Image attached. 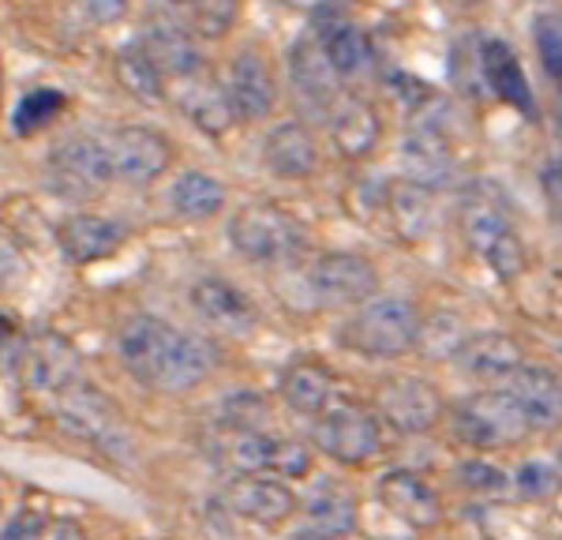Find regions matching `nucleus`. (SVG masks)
Here are the masks:
<instances>
[{
  "mask_svg": "<svg viewBox=\"0 0 562 540\" xmlns=\"http://www.w3.org/2000/svg\"><path fill=\"white\" fill-rule=\"evenodd\" d=\"M341 346L364 357H402L420 341V312L413 301L397 293L371 296L357 312L341 323Z\"/></svg>",
  "mask_w": 562,
  "mask_h": 540,
  "instance_id": "obj_1",
  "label": "nucleus"
},
{
  "mask_svg": "<svg viewBox=\"0 0 562 540\" xmlns=\"http://www.w3.org/2000/svg\"><path fill=\"white\" fill-rule=\"evenodd\" d=\"M229 240L251 263H281L304 248V229L274 203H244L229 218Z\"/></svg>",
  "mask_w": 562,
  "mask_h": 540,
  "instance_id": "obj_2",
  "label": "nucleus"
},
{
  "mask_svg": "<svg viewBox=\"0 0 562 540\" xmlns=\"http://www.w3.org/2000/svg\"><path fill=\"white\" fill-rule=\"evenodd\" d=\"M454 431L465 447L476 450H503L518 447L525 436H532L525 425L518 402L506 391H484L465 398L454 409Z\"/></svg>",
  "mask_w": 562,
  "mask_h": 540,
  "instance_id": "obj_3",
  "label": "nucleus"
},
{
  "mask_svg": "<svg viewBox=\"0 0 562 540\" xmlns=\"http://www.w3.org/2000/svg\"><path fill=\"white\" fill-rule=\"evenodd\" d=\"M45 177L49 188L65 200H90L113 180V166H109V147L98 135H68L65 143L53 147L49 161H45Z\"/></svg>",
  "mask_w": 562,
  "mask_h": 540,
  "instance_id": "obj_4",
  "label": "nucleus"
},
{
  "mask_svg": "<svg viewBox=\"0 0 562 540\" xmlns=\"http://www.w3.org/2000/svg\"><path fill=\"white\" fill-rule=\"evenodd\" d=\"M307 290L323 308H360L379 290V270L360 251H326L307 274Z\"/></svg>",
  "mask_w": 562,
  "mask_h": 540,
  "instance_id": "obj_5",
  "label": "nucleus"
},
{
  "mask_svg": "<svg viewBox=\"0 0 562 540\" xmlns=\"http://www.w3.org/2000/svg\"><path fill=\"white\" fill-rule=\"evenodd\" d=\"M319 439L323 454L341 465H364L383 450V420L357 402H338L319 417Z\"/></svg>",
  "mask_w": 562,
  "mask_h": 540,
  "instance_id": "obj_6",
  "label": "nucleus"
},
{
  "mask_svg": "<svg viewBox=\"0 0 562 540\" xmlns=\"http://www.w3.org/2000/svg\"><path fill=\"white\" fill-rule=\"evenodd\" d=\"M465 240L469 248L495 270L498 282H514L525 274V245L514 229V222L506 218L492 203H473L465 211Z\"/></svg>",
  "mask_w": 562,
  "mask_h": 540,
  "instance_id": "obj_7",
  "label": "nucleus"
},
{
  "mask_svg": "<svg viewBox=\"0 0 562 540\" xmlns=\"http://www.w3.org/2000/svg\"><path fill=\"white\" fill-rule=\"evenodd\" d=\"M105 147L113 177L124 180V184H150L173 161V143L161 132L147 128V124H124V128L109 135Z\"/></svg>",
  "mask_w": 562,
  "mask_h": 540,
  "instance_id": "obj_8",
  "label": "nucleus"
},
{
  "mask_svg": "<svg viewBox=\"0 0 562 540\" xmlns=\"http://www.w3.org/2000/svg\"><path fill=\"white\" fill-rule=\"evenodd\" d=\"M379 417L405 436H424L439 425L442 394L420 375H386L379 383Z\"/></svg>",
  "mask_w": 562,
  "mask_h": 540,
  "instance_id": "obj_9",
  "label": "nucleus"
},
{
  "mask_svg": "<svg viewBox=\"0 0 562 540\" xmlns=\"http://www.w3.org/2000/svg\"><path fill=\"white\" fill-rule=\"evenodd\" d=\"M139 45L147 49V57L158 65L161 76L173 79V83H184V79L203 71V53H199L195 34L188 31V23L177 20V15H166V12L150 15L147 26H143Z\"/></svg>",
  "mask_w": 562,
  "mask_h": 540,
  "instance_id": "obj_10",
  "label": "nucleus"
},
{
  "mask_svg": "<svg viewBox=\"0 0 562 540\" xmlns=\"http://www.w3.org/2000/svg\"><path fill=\"white\" fill-rule=\"evenodd\" d=\"M222 87H225V94H229L240 121H262V116H270L278 105V79H274V71H270L267 57H259L256 49H244L229 60Z\"/></svg>",
  "mask_w": 562,
  "mask_h": 540,
  "instance_id": "obj_11",
  "label": "nucleus"
},
{
  "mask_svg": "<svg viewBox=\"0 0 562 540\" xmlns=\"http://www.w3.org/2000/svg\"><path fill=\"white\" fill-rule=\"evenodd\" d=\"M173 338L177 327H169L158 315H132L121 327V335H116V353H121L124 368H128L135 380L154 386L169 349H173Z\"/></svg>",
  "mask_w": 562,
  "mask_h": 540,
  "instance_id": "obj_12",
  "label": "nucleus"
},
{
  "mask_svg": "<svg viewBox=\"0 0 562 540\" xmlns=\"http://www.w3.org/2000/svg\"><path fill=\"white\" fill-rule=\"evenodd\" d=\"M506 394L518 402L529 431H559L562 428V380L543 364H521L506 380Z\"/></svg>",
  "mask_w": 562,
  "mask_h": 540,
  "instance_id": "obj_13",
  "label": "nucleus"
},
{
  "mask_svg": "<svg viewBox=\"0 0 562 540\" xmlns=\"http://www.w3.org/2000/svg\"><path fill=\"white\" fill-rule=\"evenodd\" d=\"M20 368L26 372L31 386L49 394H65L76 383H83V360H79V353L60 335L26 338Z\"/></svg>",
  "mask_w": 562,
  "mask_h": 540,
  "instance_id": "obj_14",
  "label": "nucleus"
},
{
  "mask_svg": "<svg viewBox=\"0 0 562 540\" xmlns=\"http://www.w3.org/2000/svg\"><path fill=\"white\" fill-rule=\"evenodd\" d=\"M225 507L237 518L251 521V526H281V521L293 518L296 495L278 481V476L256 473L240 476L225 488Z\"/></svg>",
  "mask_w": 562,
  "mask_h": 540,
  "instance_id": "obj_15",
  "label": "nucleus"
},
{
  "mask_svg": "<svg viewBox=\"0 0 562 540\" xmlns=\"http://www.w3.org/2000/svg\"><path fill=\"white\" fill-rule=\"evenodd\" d=\"M379 503L413 529H435L442 521V499L424 476L413 470H390L379 476Z\"/></svg>",
  "mask_w": 562,
  "mask_h": 540,
  "instance_id": "obj_16",
  "label": "nucleus"
},
{
  "mask_svg": "<svg viewBox=\"0 0 562 540\" xmlns=\"http://www.w3.org/2000/svg\"><path fill=\"white\" fill-rule=\"evenodd\" d=\"M454 364L473 380H510L525 364V349L506 330H480L454 349Z\"/></svg>",
  "mask_w": 562,
  "mask_h": 540,
  "instance_id": "obj_17",
  "label": "nucleus"
},
{
  "mask_svg": "<svg viewBox=\"0 0 562 540\" xmlns=\"http://www.w3.org/2000/svg\"><path fill=\"white\" fill-rule=\"evenodd\" d=\"M289 79H293L296 98H301L312 113H330V105L341 98V90H338L341 79L334 76L323 45L315 42L312 34L289 49Z\"/></svg>",
  "mask_w": 562,
  "mask_h": 540,
  "instance_id": "obj_18",
  "label": "nucleus"
},
{
  "mask_svg": "<svg viewBox=\"0 0 562 540\" xmlns=\"http://www.w3.org/2000/svg\"><path fill=\"white\" fill-rule=\"evenodd\" d=\"M262 161H267L270 173L285 180H304L319 169V143L315 132L304 121H285L274 124L262 139Z\"/></svg>",
  "mask_w": 562,
  "mask_h": 540,
  "instance_id": "obj_19",
  "label": "nucleus"
},
{
  "mask_svg": "<svg viewBox=\"0 0 562 540\" xmlns=\"http://www.w3.org/2000/svg\"><path fill=\"white\" fill-rule=\"evenodd\" d=\"M124 237H128V229L121 222L98 218V214H71L57 233L60 251H65L71 263H98V259L116 256Z\"/></svg>",
  "mask_w": 562,
  "mask_h": 540,
  "instance_id": "obj_20",
  "label": "nucleus"
},
{
  "mask_svg": "<svg viewBox=\"0 0 562 540\" xmlns=\"http://www.w3.org/2000/svg\"><path fill=\"white\" fill-rule=\"evenodd\" d=\"M326 124H330L334 147H338L346 158L371 155V150L379 147V135H383L379 113L357 94H341L338 102L330 105V113H326Z\"/></svg>",
  "mask_w": 562,
  "mask_h": 540,
  "instance_id": "obj_21",
  "label": "nucleus"
},
{
  "mask_svg": "<svg viewBox=\"0 0 562 540\" xmlns=\"http://www.w3.org/2000/svg\"><path fill=\"white\" fill-rule=\"evenodd\" d=\"M192 304L206 323L233 330V335L256 327V304L248 301V293L237 290L233 282H225V278H199L192 285Z\"/></svg>",
  "mask_w": 562,
  "mask_h": 540,
  "instance_id": "obj_22",
  "label": "nucleus"
},
{
  "mask_svg": "<svg viewBox=\"0 0 562 540\" xmlns=\"http://www.w3.org/2000/svg\"><path fill=\"white\" fill-rule=\"evenodd\" d=\"M214 346L206 338H195L188 330H177L173 349H169L166 364H161L158 380H154V391H166V394H184L192 391L214 372Z\"/></svg>",
  "mask_w": 562,
  "mask_h": 540,
  "instance_id": "obj_23",
  "label": "nucleus"
},
{
  "mask_svg": "<svg viewBox=\"0 0 562 540\" xmlns=\"http://www.w3.org/2000/svg\"><path fill=\"white\" fill-rule=\"evenodd\" d=\"M480 68H484L487 87H492L503 102H510L514 110H521V113H537L529 79H525V68L518 65L510 45L498 38H484V45H480Z\"/></svg>",
  "mask_w": 562,
  "mask_h": 540,
  "instance_id": "obj_24",
  "label": "nucleus"
},
{
  "mask_svg": "<svg viewBox=\"0 0 562 540\" xmlns=\"http://www.w3.org/2000/svg\"><path fill=\"white\" fill-rule=\"evenodd\" d=\"M334 394H338V383H334L330 368L315 364V360H304V364H293L285 375H281V402L289 409L304 413V417H323L326 409H334Z\"/></svg>",
  "mask_w": 562,
  "mask_h": 540,
  "instance_id": "obj_25",
  "label": "nucleus"
},
{
  "mask_svg": "<svg viewBox=\"0 0 562 540\" xmlns=\"http://www.w3.org/2000/svg\"><path fill=\"white\" fill-rule=\"evenodd\" d=\"M319 45H323L326 60H330V68H334V76H338V79H360V76H368L371 60H375L368 34L360 31L357 23L341 20V15H334V20L323 26Z\"/></svg>",
  "mask_w": 562,
  "mask_h": 540,
  "instance_id": "obj_26",
  "label": "nucleus"
},
{
  "mask_svg": "<svg viewBox=\"0 0 562 540\" xmlns=\"http://www.w3.org/2000/svg\"><path fill=\"white\" fill-rule=\"evenodd\" d=\"M177 87H180V105H184V113L192 116V124L199 132L222 135L237 121V110H233L225 87L206 76V71H199V76L184 79V83H177Z\"/></svg>",
  "mask_w": 562,
  "mask_h": 540,
  "instance_id": "obj_27",
  "label": "nucleus"
},
{
  "mask_svg": "<svg viewBox=\"0 0 562 540\" xmlns=\"http://www.w3.org/2000/svg\"><path fill=\"white\" fill-rule=\"evenodd\" d=\"M57 398H60V420H65V425L83 431V436L94 439V443H113L116 417H113L109 402L94 391V386L76 383L71 391L57 394Z\"/></svg>",
  "mask_w": 562,
  "mask_h": 540,
  "instance_id": "obj_28",
  "label": "nucleus"
},
{
  "mask_svg": "<svg viewBox=\"0 0 562 540\" xmlns=\"http://www.w3.org/2000/svg\"><path fill=\"white\" fill-rule=\"evenodd\" d=\"M405 161H409V173L416 177V184L428 188L450 173L454 155H450V143L439 128L413 124L409 135H405Z\"/></svg>",
  "mask_w": 562,
  "mask_h": 540,
  "instance_id": "obj_29",
  "label": "nucleus"
},
{
  "mask_svg": "<svg viewBox=\"0 0 562 540\" xmlns=\"http://www.w3.org/2000/svg\"><path fill=\"white\" fill-rule=\"evenodd\" d=\"M307 521L323 537H349L357 529V495L341 488L338 481H326L307 499Z\"/></svg>",
  "mask_w": 562,
  "mask_h": 540,
  "instance_id": "obj_30",
  "label": "nucleus"
},
{
  "mask_svg": "<svg viewBox=\"0 0 562 540\" xmlns=\"http://www.w3.org/2000/svg\"><path fill=\"white\" fill-rule=\"evenodd\" d=\"M225 200H229L225 184L214 173H203V169H188L173 180V206L192 222H206L222 214Z\"/></svg>",
  "mask_w": 562,
  "mask_h": 540,
  "instance_id": "obj_31",
  "label": "nucleus"
},
{
  "mask_svg": "<svg viewBox=\"0 0 562 540\" xmlns=\"http://www.w3.org/2000/svg\"><path fill=\"white\" fill-rule=\"evenodd\" d=\"M113 68H116V79H121V87L128 90L132 98H139V102H161L169 79L161 76L158 65H154V60L147 57V49H143L139 42L124 45V49L116 53Z\"/></svg>",
  "mask_w": 562,
  "mask_h": 540,
  "instance_id": "obj_32",
  "label": "nucleus"
},
{
  "mask_svg": "<svg viewBox=\"0 0 562 540\" xmlns=\"http://www.w3.org/2000/svg\"><path fill=\"white\" fill-rule=\"evenodd\" d=\"M278 443L281 439L267 436L259 428H237L229 436V462L237 465L244 476L256 473H274V458H278Z\"/></svg>",
  "mask_w": 562,
  "mask_h": 540,
  "instance_id": "obj_33",
  "label": "nucleus"
},
{
  "mask_svg": "<svg viewBox=\"0 0 562 540\" xmlns=\"http://www.w3.org/2000/svg\"><path fill=\"white\" fill-rule=\"evenodd\" d=\"M60 110H65V90H57V87H34L31 94H23L20 110H15V132H20V135L38 132Z\"/></svg>",
  "mask_w": 562,
  "mask_h": 540,
  "instance_id": "obj_34",
  "label": "nucleus"
},
{
  "mask_svg": "<svg viewBox=\"0 0 562 540\" xmlns=\"http://www.w3.org/2000/svg\"><path fill=\"white\" fill-rule=\"evenodd\" d=\"M559 484H562V473L548 458H532V462H525L521 470L514 473V488H518L521 499H543V495L559 492Z\"/></svg>",
  "mask_w": 562,
  "mask_h": 540,
  "instance_id": "obj_35",
  "label": "nucleus"
},
{
  "mask_svg": "<svg viewBox=\"0 0 562 540\" xmlns=\"http://www.w3.org/2000/svg\"><path fill=\"white\" fill-rule=\"evenodd\" d=\"M532 38H537L540 65L562 79V12H543L532 23Z\"/></svg>",
  "mask_w": 562,
  "mask_h": 540,
  "instance_id": "obj_36",
  "label": "nucleus"
},
{
  "mask_svg": "<svg viewBox=\"0 0 562 540\" xmlns=\"http://www.w3.org/2000/svg\"><path fill=\"white\" fill-rule=\"evenodd\" d=\"M233 23H237V4H225V0L188 8V31L203 34V38H222Z\"/></svg>",
  "mask_w": 562,
  "mask_h": 540,
  "instance_id": "obj_37",
  "label": "nucleus"
},
{
  "mask_svg": "<svg viewBox=\"0 0 562 540\" xmlns=\"http://www.w3.org/2000/svg\"><path fill=\"white\" fill-rule=\"evenodd\" d=\"M458 481L473 492H506V484H514V476H506L498 465L484 462V458H469L458 465Z\"/></svg>",
  "mask_w": 562,
  "mask_h": 540,
  "instance_id": "obj_38",
  "label": "nucleus"
},
{
  "mask_svg": "<svg viewBox=\"0 0 562 540\" xmlns=\"http://www.w3.org/2000/svg\"><path fill=\"white\" fill-rule=\"evenodd\" d=\"M26 540H90L87 529L71 518H49V521H38V526L26 533Z\"/></svg>",
  "mask_w": 562,
  "mask_h": 540,
  "instance_id": "obj_39",
  "label": "nucleus"
},
{
  "mask_svg": "<svg viewBox=\"0 0 562 540\" xmlns=\"http://www.w3.org/2000/svg\"><path fill=\"white\" fill-rule=\"evenodd\" d=\"M543 195H548L551 211H555V218L562 222V161H555V166L543 173Z\"/></svg>",
  "mask_w": 562,
  "mask_h": 540,
  "instance_id": "obj_40",
  "label": "nucleus"
},
{
  "mask_svg": "<svg viewBox=\"0 0 562 540\" xmlns=\"http://www.w3.org/2000/svg\"><path fill=\"white\" fill-rule=\"evenodd\" d=\"M90 15H98V20H121V15H124V4H113V8H109L105 0H98V4H90Z\"/></svg>",
  "mask_w": 562,
  "mask_h": 540,
  "instance_id": "obj_41",
  "label": "nucleus"
},
{
  "mask_svg": "<svg viewBox=\"0 0 562 540\" xmlns=\"http://www.w3.org/2000/svg\"><path fill=\"white\" fill-rule=\"evenodd\" d=\"M289 540H330V537H323V533H315V529H301V533H293Z\"/></svg>",
  "mask_w": 562,
  "mask_h": 540,
  "instance_id": "obj_42",
  "label": "nucleus"
},
{
  "mask_svg": "<svg viewBox=\"0 0 562 540\" xmlns=\"http://www.w3.org/2000/svg\"><path fill=\"white\" fill-rule=\"evenodd\" d=\"M0 518H4V503H0Z\"/></svg>",
  "mask_w": 562,
  "mask_h": 540,
  "instance_id": "obj_43",
  "label": "nucleus"
}]
</instances>
